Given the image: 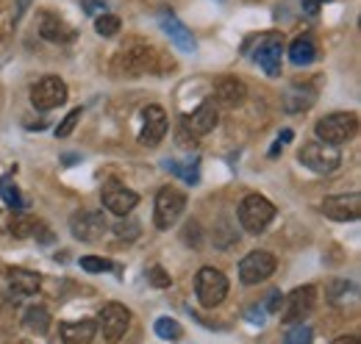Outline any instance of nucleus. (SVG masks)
Segmentation results:
<instances>
[{
	"label": "nucleus",
	"instance_id": "obj_40",
	"mask_svg": "<svg viewBox=\"0 0 361 344\" xmlns=\"http://www.w3.org/2000/svg\"><path fill=\"white\" fill-rule=\"evenodd\" d=\"M278 142H281V145H286V142H292V130H283V133L278 136Z\"/></svg>",
	"mask_w": 361,
	"mask_h": 344
},
{
	"label": "nucleus",
	"instance_id": "obj_38",
	"mask_svg": "<svg viewBox=\"0 0 361 344\" xmlns=\"http://www.w3.org/2000/svg\"><path fill=\"white\" fill-rule=\"evenodd\" d=\"M247 317H250L256 325H262V322H264V311H262V308H250V311H247Z\"/></svg>",
	"mask_w": 361,
	"mask_h": 344
},
{
	"label": "nucleus",
	"instance_id": "obj_31",
	"mask_svg": "<svg viewBox=\"0 0 361 344\" xmlns=\"http://www.w3.org/2000/svg\"><path fill=\"white\" fill-rule=\"evenodd\" d=\"M81 269L90 272V275H97V272H111L114 264L109 258H100V256H81Z\"/></svg>",
	"mask_w": 361,
	"mask_h": 344
},
{
	"label": "nucleus",
	"instance_id": "obj_16",
	"mask_svg": "<svg viewBox=\"0 0 361 344\" xmlns=\"http://www.w3.org/2000/svg\"><path fill=\"white\" fill-rule=\"evenodd\" d=\"M159 25H161V31L170 37V42L176 44L180 53H197V39H195V34L180 23L173 11H161V14H159Z\"/></svg>",
	"mask_w": 361,
	"mask_h": 344
},
{
	"label": "nucleus",
	"instance_id": "obj_5",
	"mask_svg": "<svg viewBox=\"0 0 361 344\" xmlns=\"http://www.w3.org/2000/svg\"><path fill=\"white\" fill-rule=\"evenodd\" d=\"M183 209H186V195L183 192H178L176 186L159 189L156 203H153V222H156V228L159 231H170L180 219Z\"/></svg>",
	"mask_w": 361,
	"mask_h": 344
},
{
	"label": "nucleus",
	"instance_id": "obj_14",
	"mask_svg": "<svg viewBox=\"0 0 361 344\" xmlns=\"http://www.w3.org/2000/svg\"><path fill=\"white\" fill-rule=\"evenodd\" d=\"M253 59H256V64H259L270 78H278V75H281V59H283V39H281L278 34H264V39L259 42Z\"/></svg>",
	"mask_w": 361,
	"mask_h": 344
},
{
	"label": "nucleus",
	"instance_id": "obj_2",
	"mask_svg": "<svg viewBox=\"0 0 361 344\" xmlns=\"http://www.w3.org/2000/svg\"><path fill=\"white\" fill-rule=\"evenodd\" d=\"M359 130V117L353 111H334V114H325L319 123L314 125L317 142L322 145H345L348 139H353Z\"/></svg>",
	"mask_w": 361,
	"mask_h": 344
},
{
	"label": "nucleus",
	"instance_id": "obj_6",
	"mask_svg": "<svg viewBox=\"0 0 361 344\" xmlns=\"http://www.w3.org/2000/svg\"><path fill=\"white\" fill-rule=\"evenodd\" d=\"M298 159H300L303 167H309V170L317 172V175H331L334 170H339V164H342L339 147L322 145V142H306V145L300 147Z\"/></svg>",
	"mask_w": 361,
	"mask_h": 344
},
{
	"label": "nucleus",
	"instance_id": "obj_17",
	"mask_svg": "<svg viewBox=\"0 0 361 344\" xmlns=\"http://www.w3.org/2000/svg\"><path fill=\"white\" fill-rule=\"evenodd\" d=\"M180 123H183V128L192 130L195 136L212 133V130L217 128V123H220L217 103H214V100H203V103L197 106V111H192V114H189V117H183Z\"/></svg>",
	"mask_w": 361,
	"mask_h": 344
},
{
	"label": "nucleus",
	"instance_id": "obj_22",
	"mask_svg": "<svg viewBox=\"0 0 361 344\" xmlns=\"http://www.w3.org/2000/svg\"><path fill=\"white\" fill-rule=\"evenodd\" d=\"M8 289H11V297L17 300L31 297L39 292V275L28 269H8Z\"/></svg>",
	"mask_w": 361,
	"mask_h": 344
},
{
	"label": "nucleus",
	"instance_id": "obj_28",
	"mask_svg": "<svg viewBox=\"0 0 361 344\" xmlns=\"http://www.w3.org/2000/svg\"><path fill=\"white\" fill-rule=\"evenodd\" d=\"M120 28H123V20H120L117 14H111V11H106V14L94 17V31H97L100 37H106V39L117 37V34H120Z\"/></svg>",
	"mask_w": 361,
	"mask_h": 344
},
{
	"label": "nucleus",
	"instance_id": "obj_33",
	"mask_svg": "<svg viewBox=\"0 0 361 344\" xmlns=\"http://www.w3.org/2000/svg\"><path fill=\"white\" fill-rule=\"evenodd\" d=\"M78 120H81V109H73L61 123H59V128H56V136L59 139H67L73 130H75V125H78Z\"/></svg>",
	"mask_w": 361,
	"mask_h": 344
},
{
	"label": "nucleus",
	"instance_id": "obj_1",
	"mask_svg": "<svg viewBox=\"0 0 361 344\" xmlns=\"http://www.w3.org/2000/svg\"><path fill=\"white\" fill-rule=\"evenodd\" d=\"M114 70L120 75H147V73H161V53L150 44H134L117 56Z\"/></svg>",
	"mask_w": 361,
	"mask_h": 344
},
{
	"label": "nucleus",
	"instance_id": "obj_12",
	"mask_svg": "<svg viewBox=\"0 0 361 344\" xmlns=\"http://www.w3.org/2000/svg\"><path fill=\"white\" fill-rule=\"evenodd\" d=\"M109 231V222L100 211H75L70 216V233L78 242H97Z\"/></svg>",
	"mask_w": 361,
	"mask_h": 344
},
{
	"label": "nucleus",
	"instance_id": "obj_9",
	"mask_svg": "<svg viewBox=\"0 0 361 344\" xmlns=\"http://www.w3.org/2000/svg\"><path fill=\"white\" fill-rule=\"evenodd\" d=\"M275 269H278V258L270 250H253L239 261V281L245 286H256V283H264Z\"/></svg>",
	"mask_w": 361,
	"mask_h": 344
},
{
	"label": "nucleus",
	"instance_id": "obj_25",
	"mask_svg": "<svg viewBox=\"0 0 361 344\" xmlns=\"http://www.w3.org/2000/svg\"><path fill=\"white\" fill-rule=\"evenodd\" d=\"M39 228H42V222H39L37 216H34V214H20V211H14L11 222H8V233H11V236H17V239L37 236V233H39Z\"/></svg>",
	"mask_w": 361,
	"mask_h": 344
},
{
	"label": "nucleus",
	"instance_id": "obj_20",
	"mask_svg": "<svg viewBox=\"0 0 361 344\" xmlns=\"http://www.w3.org/2000/svg\"><path fill=\"white\" fill-rule=\"evenodd\" d=\"M317 100V89L312 84H292L283 94V109L289 114H300L309 111Z\"/></svg>",
	"mask_w": 361,
	"mask_h": 344
},
{
	"label": "nucleus",
	"instance_id": "obj_30",
	"mask_svg": "<svg viewBox=\"0 0 361 344\" xmlns=\"http://www.w3.org/2000/svg\"><path fill=\"white\" fill-rule=\"evenodd\" d=\"M283 344H314V333L309 325H292L283 336Z\"/></svg>",
	"mask_w": 361,
	"mask_h": 344
},
{
	"label": "nucleus",
	"instance_id": "obj_8",
	"mask_svg": "<svg viewBox=\"0 0 361 344\" xmlns=\"http://www.w3.org/2000/svg\"><path fill=\"white\" fill-rule=\"evenodd\" d=\"M317 305V289L309 283V286H298L292 289L286 297H283V305H281V322L283 325H300Z\"/></svg>",
	"mask_w": 361,
	"mask_h": 344
},
{
	"label": "nucleus",
	"instance_id": "obj_23",
	"mask_svg": "<svg viewBox=\"0 0 361 344\" xmlns=\"http://www.w3.org/2000/svg\"><path fill=\"white\" fill-rule=\"evenodd\" d=\"M317 56H319V50H317V42L309 34L295 37L292 44H289V59H292V64H298V67H306V64L317 61Z\"/></svg>",
	"mask_w": 361,
	"mask_h": 344
},
{
	"label": "nucleus",
	"instance_id": "obj_4",
	"mask_svg": "<svg viewBox=\"0 0 361 344\" xmlns=\"http://www.w3.org/2000/svg\"><path fill=\"white\" fill-rule=\"evenodd\" d=\"M275 219V206H272L267 197L262 195H247L242 203H239V225L247 231V233H264L267 225Z\"/></svg>",
	"mask_w": 361,
	"mask_h": 344
},
{
	"label": "nucleus",
	"instance_id": "obj_26",
	"mask_svg": "<svg viewBox=\"0 0 361 344\" xmlns=\"http://www.w3.org/2000/svg\"><path fill=\"white\" fill-rule=\"evenodd\" d=\"M23 325H25L31 333L45 336L47 331H50V311H47L45 305H31V308L23 314Z\"/></svg>",
	"mask_w": 361,
	"mask_h": 344
},
{
	"label": "nucleus",
	"instance_id": "obj_15",
	"mask_svg": "<svg viewBox=\"0 0 361 344\" xmlns=\"http://www.w3.org/2000/svg\"><path fill=\"white\" fill-rule=\"evenodd\" d=\"M167 114H164V109H159V106H147L145 111H142V130H139V145H145V147H156L164 136H167Z\"/></svg>",
	"mask_w": 361,
	"mask_h": 344
},
{
	"label": "nucleus",
	"instance_id": "obj_35",
	"mask_svg": "<svg viewBox=\"0 0 361 344\" xmlns=\"http://www.w3.org/2000/svg\"><path fill=\"white\" fill-rule=\"evenodd\" d=\"M81 8H84L90 17H100V14L109 11V6H106L103 0H81Z\"/></svg>",
	"mask_w": 361,
	"mask_h": 344
},
{
	"label": "nucleus",
	"instance_id": "obj_27",
	"mask_svg": "<svg viewBox=\"0 0 361 344\" xmlns=\"http://www.w3.org/2000/svg\"><path fill=\"white\" fill-rule=\"evenodd\" d=\"M0 197H3V203H6L11 211H23V209H25V197L20 195V186L14 183V175H11V172L0 178Z\"/></svg>",
	"mask_w": 361,
	"mask_h": 344
},
{
	"label": "nucleus",
	"instance_id": "obj_3",
	"mask_svg": "<svg viewBox=\"0 0 361 344\" xmlns=\"http://www.w3.org/2000/svg\"><path fill=\"white\" fill-rule=\"evenodd\" d=\"M195 295L203 308H217L228 297L226 272H220L214 266H200L195 275Z\"/></svg>",
	"mask_w": 361,
	"mask_h": 344
},
{
	"label": "nucleus",
	"instance_id": "obj_29",
	"mask_svg": "<svg viewBox=\"0 0 361 344\" xmlns=\"http://www.w3.org/2000/svg\"><path fill=\"white\" fill-rule=\"evenodd\" d=\"M180 333H183V331H180V325L173 317H159V319H156V336L176 342V339H180Z\"/></svg>",
	"mask_w": 361,
	"mask_h": 344
},
{
	"label": "nucleus",
	"instance_id": "obj_10",
	"mask_svg": "<svg viewBox=\"0 0 361 344\" xmlns=\"http://www.w3.org/2000/svg\"><path fill=\"white\" fill-rule=\"evenodd\" d=\"M31 103L37 111H53L67 103V84L59 75H45L31 86Z\"/></svg>",
	"mask_w": 361,
	"mask_h": 344
},
{
	"label": "nucleus",
	"instance_id": "obj_7",
	"mask_svg": "<svg viewBox=\"0 0 361 344\" xmlns=\"http://www.w3.org/2000/svg\"><path fill=\"white\" fill-rule=\"evenodd\" d=\"M94 325H97V331L103 333L106 342L117 344L123 336H126L128 325H131V311H128L123 302H106V305L100 308Z\"/></svg>",
	"mask_w": 361,
	"mask_h": 344
},
{
	"label": "nucleus",
	"instance_id": "obj_39",
	"mask_svg": "<svg viewBox=\"0 0 361 344\" xmlns=\"http://www.w3.org/2000/svg\"><path fill=\"white\" fill-rule=\"evenodd\" d=\"M331 344H361L359 336H339V339H334Z\"/></svg>",
	"mask_w": 361,
	"mask_h": 344
},
{
	"label": "nucleus",
	"instance_id": "obj_37",
	"mask_svg": "<svg viewBox=\"0 0 361 344\" xmlns=\"http://www.w3.org/2000/svg\"><path fill=\"white\" fill-rule=\"evenodd\" d=\"M281 305H283V295H281V292H272L270 297H267V311H270V314H278Z\"/></svg>",
	"mask_w": 361,
	"mask_h": 344
},
{
	"label": "nucleus",
	"instance_id": "obj_36",
	"mask_svg": "<svg viewBox=\"0 0 361 344\" xmlns=\"http://www.w3.org/2000/svg\"><path fill=\"white\" fill-rule=\"evenodd\" d=\"M325 3H331V0H300L303 14H309V17H317V14H319V8H322Z\"/></svg>",
	"mask_w": 361,
	"mask_h": 344
},
{
	"label": "nucleus",
	"instance_id": "obj_19",
	"mask_svg": "<svg viewBox=\"0 0 361 344\" xmlns=\"http://www.w3.org/2000/svg\"><path fill=\"white\" fill-rule=\"evenodd\" d=\"M39 34L45 37L47 42H56V44H70L78 37L70 23H64L61 17H56V14H50V11H45V17H42V23H39Z\"/></svg>",
	"mask_w": 361,
	"mask_h": 344
},
{
	"label": "nucleus",
	"instance_id": "obj_21",
	"mask_svg": "<svg viewBox=\"0 0 361 344\" xmlns=\"http://www.w3.org/2000/svg\"><path fill=\"white\" fill-rule=\"evenodd\" d=\"M97 333V325L94 319H78V322H61L59 328V336L64 344H92Z\"/></svg>",
	"mask_w": 361,
	"mask_h": 344
},
{
	"label": "nucleus",
	"instance_id": "obj_24",
	"mask_svg": "<svg viewBox=\"0 0 361 344\" xmlns=\"http://www.w3.org/2000/svg\"><path fill=\"white\" fill-rule=\"evenodd\" d=\"M164 167L173 172L176 178H180L183 183H197V180H200V159H197V156H189V159H183V161L167 159Z\"/></svg>",
	"mask_w": 361,
	"mask_h": 344
},
{
	"label": "nucleus",
	"instance_id": "obj_34",
	"mask_svg": "<svg viewBox=\"0 0 361 344\" xmlns=\"http://www.w3.org/2000/svg\"><path fill=\"white\" fill-rule=\"evenodd\" d=\"M147 281H150L156 289H167V286L173 283V281H170V275H167L161 266H150V269H147Z\"/></svg>",
	"mask_w": 361,
	"mask_h": 344
},
{
	"label": "nucleus",
	"instance_id": "obj_18",
	"mask_svg": "<svg viewBox=\"0 0 361 344\" xmlns=\"http://www.w3.org/2000/svg\"><path fill=\"white\" fill-rule=\"evenodd\" d=\"M245 97H247V86H245L242 78H236V75H223V78H217V84H214V100H217L220 106L236 109V106L245 103Z\"/></svg>",
	"mask_w": 361,
	"mask_h": 344
},
{
	"label": "nucleus",
	"instance_id": "obj_13",
	"mask_svg": "<svg viewBox=\"0 0 361 344\" xmlns=\"http://www.w3.org/2000/svg\"><path fill=\"white\" fill-rule=\"evenodd\" d=\"M322 214L334 222H356L361 214V197L353 195H331L322 200Z\"/></svg>",
	"mask_w": 361,
	"mask_h": 344
},
{
	"label": "nucleus",
	"instance_id": "obj_11",
	"mask_svg": "<svg viewBox=\"0 0 361 344\" xmlns=\"http://www.w3.org/2000/svg\"><path fill=\"white\" fill-rule=\"evenodd\" d=\"M100 200H103L106 211H111L117 216H128L136 209V203H139V195L134 189H128L126 183H120V180H109V183H103Z\"/></svg>",
	"mask_w": 361,
	"mask_h": 344
},
{
	"label": "nucleus",
	"instance_id": "obj_32",
	"mask_svg": "<svg viewBox=\"0 0 361 344\" xmlns=\"http://www.w3.org/2000/svg\"><path fill=\"white\" fill-rule=\"evenodd\" d=\"M114 233L123 239V242H134L139 236V222L131 219V216H120V222L114 225Z\"/></svg>",
	"mask_w": 361,
	"mask_h": 344
}]
</instances>
